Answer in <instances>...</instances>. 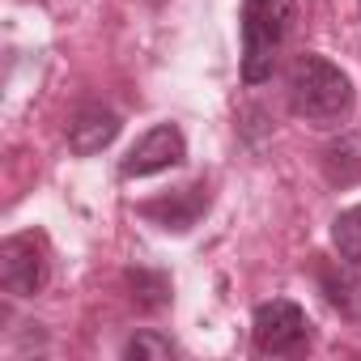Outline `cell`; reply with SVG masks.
Masks as SVG:
<instances>
[{"mask_svg":"<svg viewBox=\"0 0 361 361\" xmlns=\"http://www.w3.org/2000/svg\"><path fill=\"white\" fill-rule=\"evenodd\" d=\"M289 106H293L298 119L319 123V128H331L353 106V81H348V73L340 64L306 51L289 68Z\"/></svg>","mask_w":361,"mask_h":361,"instance_id":"cell-1","label":"cell"},{"mask_svg":"<svg viewBox=\"0 0 361 361\" xmlns=\"http://www.w3.org/2000/svg\"><path fill=\"white\" fill-rule=\"evenodd\" d=\"M251 331H255V348L268 353V357L298 353V348L306 344V336H310V327H306V310H302L298 302H289V298H272V302H264V306L255 310Z\"/></svg>","mask_w":361,"mask_h":361,"instance_id":"cell-3","label":"cell"},{"mask_svg":"<svg viewBox=\"0 0 361 361\" xmlns=\"http://www.w3.org/2000/svg\"><path fill=\"white\" fill-rule=\"evenodd\" d=\"M47 281V259L35 234H13L0 243V285L13 298H35Z\"/></svg>","mask_w":361,"mask_h":361,"instance_id":"cell-5","label":"cell"},{"mask_svg":"<svg viewBox=\"0 0 361 361\" xmlns=\"http://www.w3.org/2000/svg\"><path fill=\"white\" fill-rule=\"evenodd\" d=\"M115 136H119V115L106 111V106H81V111L68 119V149H73L77 157L102 153Z\"/></svg>","mask_w":361,"mask_h":361,"instance_id":"cell-6","label":"cell"},{"mask_svg":"<svg viewBox=\"0 0 361 361\" xmlns=\"http://www.w3.org/2000/svg\"><path fill=\"white\" fill-rule=\"evenodd\" d=\"M170 353H174V344L153 336V331H140V336H132L123 344V357H132V361H166Z\"/></svg>","mask_w":361,"mask_h":361,"instance_id":"cell-9","label":"cell"},{"mask_svg":"<svg viewBox=\"0 0 361 361\" xmlns=\"http://www.w3.org/2000/svg\"><path fill=\"white\" fill-rule=\"evenodd\" d=\"M293 0H247L243 9V81L259 85L272 77L276 51L293 30Z\"/></svg>","mask_w":361,"mask_h":361,"instance_id":"cell-2","label":"cell"},{"mask_svg":"<svg viewBox=\"0 0 361 361\" xmlns=\"http://www.w3.org/2000/svg\"><path fill=\"white\" fill-rule=\"evenodd\" d=\"M51 5H64V0H51Z\"/></svg>","mask_w":361,"mask_h":361,"instance_id":"cell-10","label":"cell"},{"mask_svg":"<svg viewBox=\"0 0 361 361\" xmlns=\"http://www.w3.org/2000/svg\"><path fill=\"white\" fill-rule=\"evenodd\" d=\"M183 161H188V140H183V132H178L174 123H157V128H149V132L128 149L119 174H123V178H149V174H161V170L183 166Z\"/></svg>","mask_w":361,"mask_h":361,"instance_id":"cell-4","label":"cell"},{"mask_svg":"<svg viewBox=\"0 0 361 361\" xmlns=\"http://www.w3.org/2000/svg\"><path fill=\"white\" fill-rule=\"evenodd\" d=\"M331 247H336V255H340L348 268H361V204L344 209V213L331 221Z\"/></svg>","mask_w":361,"mask_h":361,"instance_id":"cell-8","label":"cell"},{"mask_svg":"<svg viewBox=\"0 0 361 361\" xmlns=\"http://www.w3.org/2000/svg\"><path fill=\"white\" fill-rule=\"evenodd\" d=\"M209 209V192L204 188H188L183 196H174V200H153L145 204V217H153L161 230H174V234H183L200 221V213Z\"/></svg>","mask_w":361,"mask_h":361,"instance_id":"cell-7","label":"cell"}]
</instances>
